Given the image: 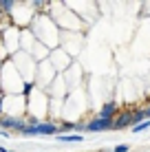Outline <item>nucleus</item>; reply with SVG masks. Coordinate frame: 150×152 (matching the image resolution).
<instances>
[{
  "instance_id": "obj_5",
  "label": "nucleus",
  "mask_w": 150,
  "mask_h": 152,
  "mask_svg": "<svg viewBox=\"0 0 150 152\" xmlns=\"http://www.w3.org/2000/svg\"><path fill=\"white\" fill-rule=\"evenodd\" d=\"M141 121H146L143 108H137V110H132V115H130V128H135V126H137V124H141Z\"/></svg>"
},
{
  "instance_id": "obj_1",
  "label": "nucleus",
  "mask_w": 150,
  "mask_h": 152,
  "mask_svg": "<svg viewBox=\"0 0 150 152\" xmlns=\"http://www.w3.org/2000/svg\"><path fill=\"white\" fill-rule=\"evenodd\" d=\"M115 119H102V117H91L86 121V130L84 132H104V130H113Z\"/></svg>"
},
{
  "instance_id": "obj_6",
  "label": "nucleus",
  "mask_w": 150,
  "mask_h": 152,
  "mask_svg": "<svg viewBox=\"0 0 150 152\" xmlns=\"http://www.w3.org/2000/svg\"><path fill=\"white\" fill-rule=\"evenodd\" d=\"M55 139H58L60 143H75V141H82V139H84V134H58Z\"/></svg>"
},
{
  "instance_id": "obj_10",
  "label": "nucleus",
  "mask_w": 150,
  "mask_h": 152,
  "mask_svg": "<svg viewBox=\"0 0 150 152\" xmlns=\"http://www.w3.org/2000/svg\"><path fill=\"white\" fill-rule=\"evenodd\" d=\"M0 137H4V139H9V137H11V132H7V130H0Z\"/></svg>"
},
{
  "instance_id": "obj_11",
  "label": "nucleus",
  "mask_w": 150,
  "mask_h": 152,
  "mask_svg": "<svg viewBox=\"0 0 150 152\" xmlns=\"http://www.w3.org/2000/svg\"><path fill=\"white\" fill-rule=\"evenodd\" d=\"M0 152H9L7 148H4V145H0Z\"/></svg>"
},
{
  "instance_id": "obj_4",
  "label": "nucleus",
  "mask_w": 150,
  "mask_h": 152,
  "mask_svg": "<svg viewBox=\"0 0 150 152\" xmlns=\"http://www.w3.org/2000/svg\"><path fill=\"white\" fill-rule=\"evenodd\" d=\"M117 113H119V104H117V102H106L104 106L100 108V113H97L95 117H102V119H115Z\"/></svg>"
},
{
  "instance_id": "obj_7",
  "label": "nucleus",
  "mask_w": 150,
  "mask_h": 152,
  "mask_svg": "<svg viewBox=\"0 0 150 152\" xmlns=\"http://www.w3.org/2000/svg\"><path fill=\"white\" fill-rule=\"evenodd\" d=\"M150 128V121H148V119H146V121H141V124H137L135 126V128H130L132 130V132H143V130H148Z\"/></svg>"
},
{
  "instance_id": "obj_12",
  "label": "nucleus",
  "mask_w": 150,
  "mask_h": 152,
  "mask_svg": "<svg viewBox=\"0 0 150 152\" xmlns=\"http://www.w3.org/2000/svg\"><path fill=\"white\" fill-rule=\"evenodd\" d=\"M2 18H4V13H2V11H0V20H2Z\"/></svg>"
},
{
  "instance_id": "obj_13",
  "label": "nucleus",
  "mask_w": 150,
  "mask_h": 152,
  "mask_svg": "<svg viewBox=\"0 0 150 152\" xmlns=\"http://www.w3.org/2000/svg\"><path fill=\"white\" fill-rule=\"evenodd\" d=\"M9 152H15V150H9Z\"/></svg>"
},
{
  "instance_id": "obj_8",
  "label": "nucleus",
  "mask_w": 150,
  "mask_h": 152,
  "mask_svg": "<svg viewBox=\"0 0 150 152\" xmlns=\"http://www.w3.org/2000/svg\"><path fill=\"white\" fill-rule=\"evenodd\" d=\"M113 152H130V145H128V143H119V145L113 148Z\"/></svg>"
},
{
  "instance_id": "obj_3",
  "label": "nucleus",
  "mask_w": 150,
  "mask_h": 152,
  "mask_svg": "<svg viewBox=\"0 0 150 152\" xmlns=\"http://www.w3.org/2000/svg\"><path fill=\"white\" fill-rule=\"evenodd\" d=\"M130 115H132V108H124V110H119V113H117V117H115V126H113V130L130 128Z\"/></svg>"
},
{
  "instance_id": "obj_9",
  "label": "nucleus",
  "mask_w": 150,
  "mask_h": 152,
  "mask_svg": "<svg viewBox=\"0 0 150 152\" xmlns=\"http://www.w3.org/2000/svg\"><path fill=\"white\" fill-rule=\"evenodd\" d=\"M143 115H146V119H148V121H150V104H148V106H146V108H143Z\"/></svg>"
},
{
  "instance_id": "obj_2",
  "label": "nucleus",
  "mask_w": 150,
  "mask_h": 152,
  "mask_svg": "<svg viewBox=\"0 0 150 152\" xmlns=\"http://www.w3.org/2000/svg\"><path fill=\"white\" fill-rule=\"evenodd\" d=\"M49 134H60V128L55 121H42L40 126H35V137H49Z\"/></svg>"
}]
</instances>
